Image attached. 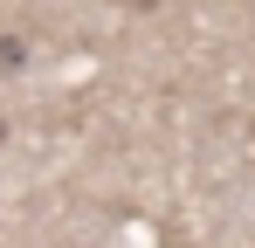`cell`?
Wrapping results in <instances>:
<instances>
[{
	"label": "cell",
	"instance_id": "2",
	"mask_svg": "<svg viewBox=\"0 0 255 248\" xmlns=\"http://www.w3.org/2000/svg\"><path fill=\"white\" fill-rule=\"evenodd\" d=\"M131 7H159V0H131Z\"/></svg>",
	"mask_w": 255,
	"mask_h": 248
},
{
	"label": "cell",
	"instance_id": "1",
	"mask_svg": "<svg viewBox=\"0 0 255 248\" xmlns=\"http://www.w3.org/2000/svg\"><path fill=\"white\" fill-rule=\"evenodd\" d=\"M0 69H7V76L28 69V41H21V35H0Z\"/></svg>",
	"mask_w": 255,
	"mask_h": 248
},
{
	"label": "cell",
	"instance_id": "3",
	"mask_svg": "<svg viewBox=\"0 0 255 248\" xmlns=\"http://www.w3.org/2000/svg\"><path fill=\"white\" fill-rule=\"evenodd\" d=\"M0 145H7V118H0Z\"/></svg>",
	"mask_w": 255,
	"mask_h": 248
}]
</instances>
